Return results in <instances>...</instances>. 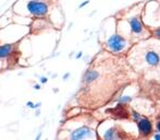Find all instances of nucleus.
I'll return each mask as SVG.
<instances>
[{"instance_id": "obj_23", "label": "nucleus", "mask_w": 160, "mask_h": 140, "mask_svg": "<svg viewBox=\"0 0 160 140\" xmlns=\"http://www.w3.org/2000/svg\"><path fill=\"white\" fill-rule=\"evenodd\" d=\"M41 131H39V134L36 136V140H39L41 139Z\"/></svg>"}, {"instance_id": "obj_20", "label": "nucleus", "mask_w": 160, "mask_h": 140, "mask_svg": "<svg viewBox=\"0 0 160 140\" xmlns=\"http://www.w3.org/2000/svg\"><path fill=\"white\" fill-rule=\"evenodd\" d=\"M69 77H70V73H69V72H66V74L63 76V78H62V79L64 80V81H66V80H68V78H69Z\"/></svg>"}, {"instance_id": "obj_8", "label": "nucleus", "mask_w": 160, "mask_h": 140, "mask_svg": "<svg viewBox=\"0 0 160 140\" xmlns=\"http://www.w3.org/2000/svg\"><path fill=\"white\" fill-rule=\"evenodd\" d=\"M145 60L149 66L156 67L160 64V55L156 51H148L145 55Z\"/></svg>"}, {"instance_id": "obj_1", "label": "nucleus", "mask_w": 160, "mask_h": 140, "mask_svg": "<svg viewBox=\"0 0 160 140\" xmlns=\"http://www.w3.org/2000/svg\"><path fill=\"white\" fill-rule=\"evenodd\" d=\"M50 3L48 0H28L25 3V10L32 18H45L48 16Z\"/></svg>"}, {"instance_id": "obj_3", "label": "nucleus", "mask_w": 160, "mask_h": 140, "mask_svg": "<svg viewBox=\"0 0 160 140\" xmlns=\"http://www.w3.org/2000/svg\"><path fill=\"white\" fill-rule=\"evenodd\" d=\"M107 47L113 53H121V51L126 47V39L120 34H113L111 35L106 42Z\"/></svg>"}, {"instance_id": "obj_7", "label": "nucleus", "mask_w": 160, "mask_h": 140, "mask_svg": "<svg viewBox=\"0 0 160 140\" xmlns=\"http://www.w3.org/2000/svg\"><path fill=\"white\" fill-rule=\"evenodd\" d=\"M15 51V44L14 43H4L0 45V59H7L10 56H12Z\"/></svg>"}, {"instance_id": "obj_9", "label": "nucleus", "mask_w": 160, "mask_h": 140, "mask_svg": "<svg viewBox=\"0 0 160 140\" xmlns=\"http://www.w3.org/2000/svg\"><path fill=\"white\" fill-rule=\"evenodd\" d=\"M120 136H119V131H116V129L114 127H110L109 129H107L105 131L104 136L102 138L107 140H112V139H118Z\"/></svg>"}, {"instance_id": "obj_19", "label": "nucleus", "mask_w": 160, "mask_h": 140, "mask_svg": "<svg viewBox=\"0 0 160 140\" xmlns=\"http://www.w3.org/2000/svg\"><path fill=\"white\" fill-rule=\"evenodd\" d=\"M41 102L35 103V108H34V109H36V108H41Z\"/></svg>"}, {"instance_id": "obj_5", "label": "nucleus", "mask_w": 160, "mask_h": 140, "mask_svg": "<svg viewBox=\"0 0 160 140\" xmlns=\"http://www.w3.org/2000/svg\"><path fill=\"white\" fill-rule=\"evenodd\" d=\"M128 21H129L130 28H131V31H132L133 34L139 35L144 32V26H143L138 16H131V18H129Z\"/></svg>"}, {"instance_id": "obj_14", "label": "nucleus", "mask_w": 160, "mask_h": 140, "mask_svg": "<svg viewBox=\"0 0 160 140\" xmlns=\"http://www.w3.org/2000/svg\"><path fill=\"white\" fill-rule=\"evenodd\" d=\"M153 35H154L155 37L160 38V28H159V29H157V30H155L154 32H153Z\"/></svg>"}, {"instance_id": "obj_22", "label": "nucleus", "mask_w": 160, "mask_h": 140, "mask_svg": "<svg viewBox=\"0 0 160 140\" xmlns=\"http://www.w3.org/2000/svg\"><path fill=\"white\" fill-rule=\"evenodd\" d=\"M36 116H39L41 115V108H36V113H35Z\"/></svg>"}, {"instance_id": "obj_12", "label": "nucleus", "mask_w": 160, "mask_h": 140, "mask_svg": "<svg viewBox=\"0 0 160 140\" xmlns=\"http://www.w3.org/2000/svg\"><path fill=\"white\" fill-rule=\"evenodd\" d=\"M39 82H41V84H45V83H47L48 82V78H47V77H45V76H41V79H39Z\"/></svg>"}, {"instance_id": "obj_16", "label": "nucleus", "mask_w": 160, "mask_h": 140, "mask_svg": "<svg viewBox=\"0 0 160 140\" xmlns=\"http://www.w3.org/2000/svg\"><path fill=\"white\" fill-rule=\"evenodd\" d=\"M156 129H157V133H160V119L156 123Z\"/></svg>"}, {"instance_id": "obj_15", "label": "nucleus", "mask_w": 160, "mask_h": 140, "mask_svg": "<svg viewBox=\"0 0 160 140\" xmlns=\"http://www.w3.org/2000/svg\"><path fill=\"white\" fill-rule=\"evenodd\" d=\"M88 3H89V0H86V1H84V2H82L81 4L79 6V9H82L83 7H85V6H87Z\"/></svg>"}, {"instance_id": "obj_10", "label": "nucleus", "mask_w": 160, "mask_h": 140, "mask_svg": "<svg viewBox=\"0 0 160 140\" xmlns=\"http://www.w3.org/2000/svg\"><path fill=\"white\" fill-rule=\"evenodd\" d=\"M132 101V98L129 95H124V96H121L119 100H118V102H119V104H123V105H125L128 104V103H130Z\"/></svg>"}, {"instance_id": "obj_21", "label": "nucleus", "mask_w": 160, "mask_h": 140, "mask_svg": "<svg viewBox=\"0 0 160 140\" xmlns=\"http://www.w3.org/2000/svg\"><path fill=\"white\" fill-rule=\"evenodd\" d=\"M33 88H34L35 90H41V84H34V86H33Z\"/></svg>"}, {"instance_id": "obj_4", "label": "nucleus", "mask_w": 160, "mask_h": 140, "mask_svg": "<svg viewBox=\"0 0 160 140\" xmlns=\"http://www.w3.org/2000/svg\"><path fill=\"white\" fill-rule=\"evenodd\" d=\"M137 123V128L138 131L141 134L142 137L147 138L153 134V124L148 118H141L139 121H136Z\"/></svg>"}, {"instance_id": "obj_13", "label": "nucleus", "mask_w": 160, "mask_h": 140, "mask_svg": "<svg viewBox=\"0 0 160 140\" xmlns=\"http://www.w3.org/2000/svg\"><path fill=\"white\" fill-rule=\"evenodd\" d=\"M26 107L33 108V109H34V108H35V103L32 102V101H27V103H26Z\"/></svg>"}, {"instance_id": "obj_6", "label": "nucleus", "mask_w": 160, "mask_h": 140, "mask_svg": "<svg viewBox=\"0 0 160 140\" xmlns=\"http://www.w3.org/2000/svg\"><path fill=\"white\" fill-rule=\"evenodd\" d=\"M100 78V73L98 70L95 69H88L85 71V73L83 74V79H82V82L85 83V84H91V83L97 81L98 79Z\"/></svg>"}, {"instance_id": "obj_18", "label": "nucleus", "mask_w": 160, "mask_h": 140, "mask_svg": "<svg viewBox=\"0 0 160 140\" xmlns=\"http://www.w3.org/2000/svg\"><path fill=\"white\" fill-rule=\"evenodd\" d=\"M82 56H83V53H82V51H79V53H77V54H76L75 58H76V59H80V58H81Z\"/></svg>"}, {"instance_id": "obj_11", "label": "nucleus", "mask_w": 160, "mask_h": 140, "mask_svg": "<svg viewBox=\"0 0 160 140\" xmlns=\"http://www.w3.org/2000/svg\"><path fill=\"white\" fill-rule=\"evenodd\" d=\"M132 116H133V119H134L135 121H139L141 119V115L138 114L137 112H135V111H133L132 112Z\"/></svg>"}, {"instance_id": "obj_2", "label": "nucleus", "mask_w": 160, "mask_h": 140, "mask_svg": "<svg viewBox=\"0 0 160 140\" xmlns=\"http://www.w3.org/2000/svg\"><path fill=\"white\" fill-rule=\"evenodd\" d=\"M91 137H94V130L88 125H81L79 127L70 130L68 136V138L71 140H82Z\"/></svg>"}, {"instance_id": "obj_17", "label": "nucleus", "mask_w": 160, "mask_h": 140, "mask_svg": "<svg viewBox=\"0 0 160 140\" xmlns=\"http://www.w3.org/2000/svg\"><path fill=\"white\" fill-rule=\"evenodd\" d=\"M153 138L156 140H160V133H157V134H155L154 136H153Z\"/></svg>"}]
</instances>
